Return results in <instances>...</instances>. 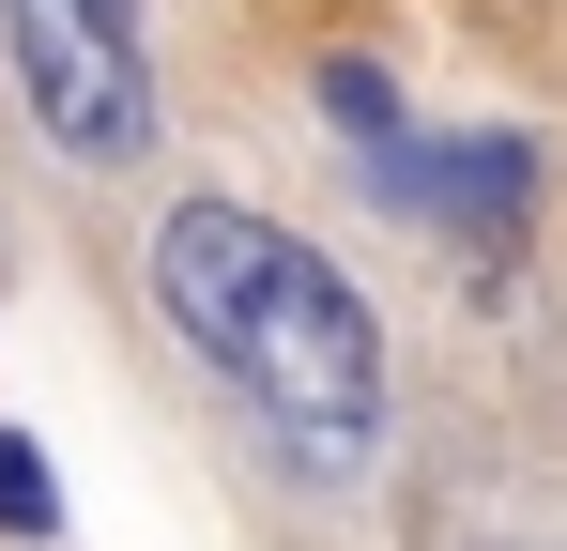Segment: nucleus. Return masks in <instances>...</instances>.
Instances as JSON below:
<instances>
[{"instance_id":"20e7f679","label":"nucleus","mask_w":567,"mask_h":551,"mask_svg":"<svg viewBox=\"0 0 567 551\" xmlns=\"http://www.w3.org/2000/svg\"><path fill=\"white\" fill-rule=\"evenodd\" d=\"M0 537H62V475H47V459H31V429H16V414H0Z\"/></svg>"},{"instance_id":"f03ea898","label":"nucleus","mask_w":567,"mask_h":551,"mask_svg":"<svg viewBox=\"0 0 567 551\" xmlns=\"http://www.w3.org/2000/svg\"><path fill=\"white\" fill-rule=\"evenodd\" d=\"M0 46H16L47 154H78V169L154 154V15L138 0H0Z\"/></svg>"},{"instance_id":"f257e3e1","label":"nucleus","mask_w":567,"mask_h":551,"mask_svg":"<svg viewBox=\"0 0 567 551\" xmlns=\"http://www.w3.org/2000/svg\"><path fill=\"white\" fill-rule=\"evenodd\" d=\"M154 306H169V337L291 459L353 475L383 445V322H369V291L307 230H277L261 199H169L154 215Z\"/></svg>"},{"instance_id":"7ed1b4c3","label":"nucleus","mask_w":567,"mask_h":551,"mask_svg":"<svg viewBox=\"0 0 567 551\" xmlns=\"http://www.w3.org/2000/svg\"><path fill=\"white\" fill-rule=\"evenodd\" d=\"M369 169H383L399 215L475 230V246H506V230L537 215V138H369Z\"/></svg>"}]
</instances>
